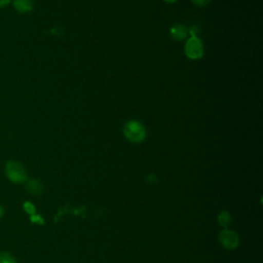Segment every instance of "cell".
I'll return each instance as SVG.
<instances>
[{"mask_svg": "<svg viewBox=\"0 0 263 263\" xmlns=\"http://www.w3.org/2000/svg\"><path fill=\"white\" fill-rule=\"evenodd\" d=\"M123 135L127 141L134 144L142 143L147 136L144 124L138 120H128L123 125Z\"/></svg>", "mask_w": 263, "mask_h": 263, "instance_id": "cell-1", "label": "cell"}, {"mask_svg": "<svg viewBox=\"0 0 263 263\" xmlns=\"http://www.w3.org/2000/svg\"><path fill=\"white\" fill-rule=\"evenodd\" d=\"M5 175L12 183H23L27 181V172L24 165L16 160H9L5 164Z\"/></svg>", "mask_w": 263, "mask_h": 263, "instance_id": "cell-2", "label": "cell"}, {"mask_svg": "<svg viewBox=\"0 0 263 263\" xmlns=\"http://www.w3.org/2000/svg\"><path fill=\"white\" fill-rule=\"evenodd\" d=\"M185 54L190 60H198L203 55V44L197 36H190L185 44Z\"/></svg>", "mask_w": 263, "mask_h": 263, "instance_id": "cell-3", "label": "cell"}, {"mask_svg": "<svg viewBox=\"0 0 263 263\" xmlns=\"http://www.w3.org/2000/svg\"><path fill=\"white\" fill-rule=\"evenodd\" d=\"M219 240H220V243L225 249H228V250L235 249L239 243V238H238L237 233L235 231L227 229V228H225L224 230H222L220 232Z\"/></svg>", "mask_w": 263, "mask_h": 263, "instance_id": "cell-4", "label": "cell"}, {"mask_svg": "<svg viewBox=\"0 0 263 263\" xmlns=\"http://www.w3.org/2000/svg\"><path fill=\"white\" fill-rule=\"evenodd\" d=\"M170 33H171V37L177 41H182L184 39L187 38L188 36V33H189V30L188 28L183 25V24H176L174 25L171 30H170Z\"/></svg>", "mask_w": 263, "mask_h": 263, "instance_id": "cell-5", "label": "cell"}, {"mask_svg": "<svg viewBox=\"0 0 263 263\" xmlns=\"http://www.w3.org/2000/svg\"><path fill=\"white\" fill-rule=\"evenodd\" d=\"M26 189L33 195H38L42 192V184L37 179H29L26 183Z\"/></svg>", "mask_w": 263, "mask_h": 263, "instance_id": "cell-6", "label": "cell"}, {"mask_svg": "<svg viewBox=\"0 0 263 263\" xmlns=\"http://www.w3.org/2000/svg\"><path fill=\"white\" fill-rule=\"evenodd\" d=\"M13 6L20 12H30L33 9V0H13Z\"/></svg>", "mask_w": 263, "mask_h": 263, "instance_id": "cell-7", "label": "cell"}, {"mask_svg": "<svg viewBox=\"0 0 263 263\" xmlns=\"http://www.w3.org/2000/svg\"><path fill=\"white\" fill-rule=\"evenodd\" d=\"M218 222H219V224L222 227L226 228L231 223V216H230V214L228 212H225V211L221 212L219 214V216H218Z\"/></svg>", "mask_w": 263, "mask_h": 263, "instance_id": "cell-8", "label": "cell"}, {"mask_svg": "<svg viewBox=\"0 0 263 263\" xmlns=\"http://www.w3.org/2000/svg\"><path fill=\"white\" fill-rule=\"evenodd\" d=\"M0 263H16V260L9 253H0Z\"/></svg>", "mask_w": 263, "mask_h": 263, "instance_id": "cell-9", "label": "cell"}, {"mask_svg": "<svg viewBox=\"0 0 263 263\" xmlns=\"http://www.w3.org/2000/svg\"><path fill=\"white\" fill-rule=\"evenodd\" d=\"M23 206H24V210H25V212L27 213V214H29V215H34V214H36V209H35V205L31 202V201H25L24 202V204H23Z\"/></svg>", "mask_w": 263, "mask_h": 263, "instance_id": "cell-10", "label": "cell"}, {"mask_svg": "<svg viewBox=\"0 0 263 263\" xmlns=\"http://www.w3.org/2000/svg\"><path fill=\"white\" fill-rule=\"evenodd\" d=\"M30 219H31V222H33V223H37V224H43V223H44L43 218H42V217H40V216H39V215H37V214L32 215Z\"/></svg>", "mask_w": 263, "mask_h": 263, "instance_id": "cell-11", "label": "cell"}, {"mask_svg": "<svg viewBox=\"0 0 263 263\" xmlns=\"http://www.w3.org/2000/svg\"><path fill=\"white\" fill-rule=\"evenodd\" d=\"M191 2L198 7H202L208 5L211 2V0H191Z\"/></svg>", "mask_w": 263, "mask_h": 263, "instance_id": "cell-12", "label": "cell"}, {"mask_svg": "<svg viewBox=\"0 0 263 263\" xmlns=\"http://www.w3.org/2000/svg\"><path fill=\"white\" fill-rule=\"evenodd\" d=\"M10 2V0H0V7L7 5Z\"/></svg>", "mask_w": 263, "mask_h": 263, "instance_id": "cell-13", "label": "cell"}, {"mask_svg": "<svg viewBox=\"0 0 263 263\" xmlns=\"http://www.w3.org/2000/svg\"><path fill=\"white\" fill-rule=\"evenodd\" d=\"M4 215V208L0 204V218Z\"/></svg>", "mask_w": 263, "mask_h": 263, "instance_id": "cell-14", "label": "cell"}, {"mask_svg": "<svg viewBox=\"0 0 263 263\" xmlns=\"http://www.w3.org/2000/svg\"><path fill=\"white\" fill-rule=\"evenodd\" d=\"M163 1L166 3H175L177 0H163Z\"/></svg>", "mask_w": 263, "mask_h": 263, "instance_id": "cell-15", "label": "cell"}]
</instances>
